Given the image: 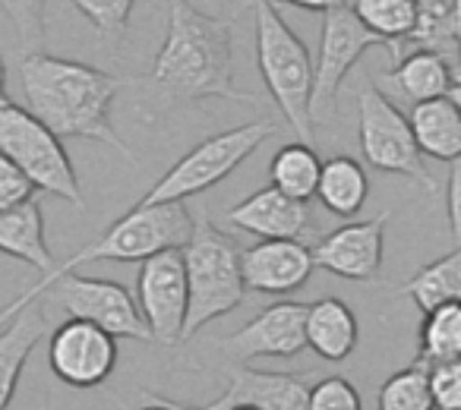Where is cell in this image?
Masks as SVG:
<instances>
[{"instance_id":"6da1fadb","label":"cell","mask_w":461,"mask_h":410,"mask_svg":"<svg viewBox=\"0 0 461 410\" xmlns=\"http://www.w3.org/2000/svg\"><path fill=\"white\" fill-rule=\"evenodd\" d=\"M247 7V0L230 13H205L190 0H167V32L155 54L149 85L167 102H203L230 98L257 104L234 85V35L230 26Z\"/></svg>"},{"instance_id":"7a4b0ae2","label":"cell","mask_w":461,"mask_h":410,"mask_svg":"<svg viewBox=\"0 0 461 410\" xmlns=\"http://www.w3.org/2000/svg\"><path fill=\"white\" fill-rule=\"evenodd\" d=\"M20 85L26 111L39 117L54 136L104 142L123 158H133L130 146H123L111 123V104L121 89L117 76L79 60L32 51L20 60Z\"/></svg>"},{"instance_id":"3957f363","label":"cell","mask_w":461,"mask_h":410,"mask_svg":"<svg viewBox=\"0 0 461 410\" xmlns=\"http://www.w3.org/2000/svg\"><path fill=\"white\" fill-rule=\"evenodd\" d=\"M180 253L190 290L184 341H190L209 322L234 313L244 303L247 284L240 272V246L234 244V237L218 231L205 215H193V234Z\"/></svg>"},{"instance_id":"277c9868","label":"cell","mask_w":461,"mask_h":410,"mask_svg":"<svg viewBox=\"0 0 461 410\" xmlns=\"http://www.w3.org/2000/svg\"><path fill=\"white\" fill-rule=\"evenodd\" d=\"M257 10V64L276 108L301 142L313 146V120H310V98H313V58L294 29L282 20L278 7L269 0H247Z\"/></svg>"},{"instance_id":"5b68a950","label":"cell","mask_w":461,"mask_h":410,"mask_svg":"<svg viewBox=\"0 0 461 410\" xmlns=\"http://www.w3.org/2000/svg\"><path fill=\"white\" fill-rule=\"evenodd\" d=\"M278 133V123L272 117L240 123L234 129H224L209 139L196 142L180 161H174L171 171L146 192L136 205H165V202H184L190 196L218 186L224 177L238 171L266 139Z\"/></svg>"},{"instance_id":"8992f818","label":"cell","mask_w":461,"mask_h":410,"mask_svg":"<svg viewBox=\"0 0 461 410\" xmlns=\"http://www.w3.org/2000/svg\"><path fill=\"white\" fill-rule=\"evenodd\" d=\"M193 234V212L184 202L165 205H133L127 215L114 221L102 237L86 244L79 253H73L67 263L54 265L51 275L77 272L86 263H142L165 250H180Z\"/></svg>"},{"instance_id":"52a82bcc","label":"cell","mask_w":461,"mask_h":410,"mask_svg":"<svg viewBox=\"0 0 461 410\" xmlns=\"http://www.w3.org/2000/svg\"><path fill=\"white\" fill-rule=\"evenodd\" d=\"M0 155H7L32 180L35 190L67 199L79 209L86 205L79 177L60 136H54L39 117L14 102L0 104Z\"/></svg>"},{"instance_id":"ba28073f","label":"cell","mask_w":461,"mask_h":410,"mask_svg":"<svg viewBox=\"0 0 461 410\" xmlns=\"http://www.w3.org/2000/svg\"><path fill=\"white\" fill-rule=\"evenodd\" d=\"M357 139L370 167L383 174H402L427 192H436V180L427 171V161L417 148L408 117L373 85V79L357 92Z\"/></svg>"},{"instance_id":"9c48e42d","label":"cell","mask_w":461,"mask_h":410,"mask_svg":"<svg viewBox=\"0 0 461 410\" xmlns=\"http://www.w3.org/2000/svg\"><path fill=\"white\" fill-rule=\"evenodd\" d=\"M376 45H383V41L351 13L348 4L322 13L320 54L313 60V98H310L313 127L332 120L335 111H339V89L345 83V76Z\"/></svg>"},{"instance_id":"30bf717a","label":"cell","mask_w":461,"mask_h":410,"mask_svg":"<svg viewBox=\"0 0 461 410\" xmlns=\"http://www.w3.org/2000/svg\"><path fill=\"white\" fill-rule=\"evenodd\" d=\"M136 307L146 319L152 341L165 347L184 341L186 309H190L184 253L165 250L142 259L136 278Z\"/></svg>"},{"instance_id":"8fae6325","label":"cell","mask_w":461,"mask_h":410,"mask_svg":"<svg viewBox=\"0 0 461 410\" xmlns=\"http://www.w3.org/2000/svg\"><path fill=\"white\" fill-rule=\"evenodd\" d=\"M48 363L60 382L73 388H95L117 366V338L83 319H67L54 328Z\"/></svg>"},{"instance_id":"7c38bea8","label":"cell","mask_w":461,"mask_h":410,"mask_svg":"<svg viewBox=\"0 0 461 410\" xmlns=\"http://www.w3.org/2000/svg\"><path fill=\"white\" fill-rule=\"evenodd\" d=\"M215 344L240 363H250L257 357H297L307 347V303H272L230 338H221Z\"/></svg>"},{"instance_id":"4fadbf2b","label":"cell","mask_w":461,"mask_h":410,"mask_svg":"<svg viewBox=\"0 0 461 410\" xmlns=\"http://www.w3.org/2000/svg\"><path fill=\"white\" fill-rule=\"evenodd\" d=\"M385 221H389V212L366 221H351L320 237L313 246L316 269L345 278V281H373L385 253Z\"/></svg>"},{"instance_id":"5bb4252c","label":"cell","mask_w":461,"mask_h":410,"mask_svg":"<svg viewBox=\"0 0 461 410\" xmlns=\"http://www.w3.org/2000/svg\"><path fill=\"white\" fill-rule=\"evenodd\" d=\"M240 272L247 290L272 297L294 294L316 272L313 246L303 240H259L240 250Z\"/></svg>"},{"instance_id":"9a60e30c","label":"cell","mask_w":461,"mask_h":410,"mask_svg":"<svg viewBox=\"0 0 461 410\" xmlns=\"http://www.w3.org/2000/svg\"><path fill=\"white\" fill-rule=\"evenodd\" d=\"M250 404L257 410H307L310 385L297 372H266L240 363L230 370V385L209 404H184L186 410H230Z\"/></svg>"},{"instance_id":"2e32d148","label":"cell","mask_w":461,"mask_h":410,"mask_svg":"<svg viewBox=\"0 0 461 410\" xmlns=\"http://www.w3.org/2000/svg\"><path fill=\"white\" fill-rule=\"evenodd\" d=\"M228 221L259 240H303L313 234L310 202L285 196L276 186H263L238 205H230Z\"/></svg>"},{"instance_id":"e0dca14e","label":"cell","mask_w":461,"mask_h":410,"mask_svg":"<svg viewBox=\"0 0 461 410\" xmlns=\"http://www.w3.org/2000/svg\"><path fill=\"white\" fill-rule=\"evenodd\" d=\"M455 79H461V73L448 60H442L439 54L411 51L404 58H398V64L392 70L373 76V85L392 102H408L414 108V104L448 95Z\"/></svg>"},{"instance_id":"ac0fdd59","label":"cell","mask_w":461,"mask_h":410,"mask_svg":"<svg viewBox=\"0 0 461 410\" xmlns=\"http://www.w3.org/2000/svg\"><path fill=\"white\" fill-rule=\"evenodd\" d=\"M0 253L39 269L41 278L54 272L58 263H54L51 250H48L45 215H41L39 199H29V202L16 205V209L0 212Z\"/></svg>"},{"instance_id":"d6986e66","label":"cell","mask_w":461,"mask_h":410,"mask_svg":"<svg viewBox=\"0 0 461 410\" xmlns=\"http://www.w3.org/2000/svg\"><path fill=\"white\" fill-rule=\"evenodd\" d=\"M360 325L354 309L339 297H322L307 307V347L322 360L341 363L354 353Z\"/></svg>"},{"instance_id":"ffe728a7","label":"cell","mask_w":461,"mask_h":410,"mask_svg":"<svg viewBox=\"0 0 461 410\" xmlns=\"http://www.w3.org/2000/svg\"><path fill=\"white\" fill-rule=\"evenodd\" d=\"M41 338H45V313H39L32 303L20 309L7 325H0V410L10 407L23 366Z\"/></svg>"},{"instance_id":"44dd1931","label":"cell","mask_w":461,"mask_h":410,"mask_svg":"<svg viewBox=\"0 0 461 410\" xmlns=\"http://www.w3.org/2000/svg\"><path fill=\"white\" fill-rule=\"evenodd\" d=\"M408 123L423 158L455 161L461 155V114L448 95L414 104Z\"/></svg>"},{"instance_id":"7402d4cb","label":"cell","mask_w":461,"mask_h":410,"mask_svg":"<svg viewBox=\"0 0 461 410\" xmlns=\"http://www.w3.org/2000/svg\"><path fill=\"white\" fill-rule=\"evenodd\" d=\"M316 196L326 212L339 215V218H354L370 196V180H366L364 165L351 155H335V158L322 161Z\"/></svg>"},{"instance_id":"603a6c76","label":"cell","mask_w":461,"mask_h":410,"mask_svg":"<svg viewBox=\"0 0 461 410\" xmlns=\"http://www.w3.org/2000/svg\"><path fill=\"white\" fill-rule=\"evenodd\" d=\"M348 7L389 48L392 58H404V45L417 22V0H348Z\"/></svg>"},{"instance_id":"cb8c5ba5","label":"cell","mask_w":461,"mask_h":410,"mask_svg":"<svg viewBox=\"0 0 461 410\" xmlns=\"http://www.w3.org/2000/svg\"><path fill=\"white\" fill-rule=\"evenodd\" d=\"M408 45L433 51L461 73V39L455 29V0H417V22Z\"/></svg>"},{"instance_id":"d4e9b609","label":"cell","mask_w":461,"mask_h":410,"mask_svg":"<svg viewBox=\"0 0 461 410\" xmlns=\"http://www.w3.org/2000/svg\"><path fill=\"white\" fill-rule=\"evenodd\" d=\"M402 294L417 303L420 313L461 300V246L436 263H427L402 284Z\"/></svg>"},{"instance_id":"484cf974","label":"cell","mask_w":461,"mask_h":410,"mask_svg":"<svg viewBox=\"0 0 461 410\" xmlns=\"http://www.w3.org/2000/svg\"><path fill=\"white\" fill-rule=\"evenodd\" d=\"M320 171H322L320 155H316V148L307 146V142H291V146H282L269 165L272 186L282 190L285 196L301 199V202H310V199L316 196Z\"/></svg>"},{"instance_id":"4316f807","label":"cell","mask_w":461,"mask_h":410,"mask_svg":"<svg viewBox=\"0 0 461 410\" xmlns=\"http://www.w3.org/2000/svg\"><path fill=\"white\" fill-rule=\"evenodd\" d=\"M461 357V300L423 313L417 363L433 366Z\"/></svg>"},{"instance_id":"83f0119b","label":"cell","mask_w":461,"mask_h":410,"mask_svg":"<svg viewBox=\"0 0 461 410\" xmlns=\"http://www.w3.org/2000/svg\"><path fill=\"white\" fill-rule=\"evenodd\" d=\"M379 410H433L427 366L414 360L404 370L392 372L379 388Z\"/></svg>"},{"instance_id":"f1b7e54d","label":"cell","mask_w":461,"mask_h":410,"mask_svg":"<svg viewBox=\"0 0 461 410\" xmlns=\"http://www.w3.org/2000/svg\"><path fill=\"white\" fill-rule=\"evenodd\" d=\"M45 7L48 0H0V10L7 13V20L16 29L23 54L41 51V45H45Z\"/></svg>"},{"instance_id":"f546056e","label":"cell","mask_w":461,"mask_h":410,"mask_svg":"<svg viewBox=\"0 0 461 410\" xmlns=\"http://www.w3.org/2000/svg\"><path fill=\"white\" fill-rule=\"evenodd\" d=\"M73 7L92 22L104 41H121L127 35L130 13H133L136 0H70Z\"/></svg>"},{"instance_id":"4dcf8cb0","label":"cell","mask_w":461,"mask_h":410,"mask_svg":"<svg viewBox=\"0 0 461 410\" xmlns=\"http://www.w3.org/2000/svg\"><path fill=\"white\" fill-rule=\"evenodd\" d=\"M307 410H364L360 391L348 379L329 376L310 385V407Z\"/></svg>"},{"instance_id":"1f68e13d","label":"cell","mask_w":461,"mask_h":410,"mask_svg":"<svg viewBox=\"0 0 461 410\" xmlns=\"http://www.w3.org/2000/svg\"><path fill=\"white\" fill-rule=\"evenodd\" d=\"M429 370V395L433 410H461V357L433 363Z\"/></svg>"},{"instance_id":"d6a6232c","label":"cell","mask_w":461,"mask_h":410,"mask_svg":"<svg viewBox=\"0 0 461 410\" xmlns=\"http://www.w3.org/2000/svg\"><path fill=\"white\" fill-rule=\"evenodd\" d=\"M35 186L7 155H0V212H7V209H16V205L29 202L35 199Z\"/></svg>"},{"instance_id":"836d02e7","label":"cell","mask_w":461,"mask_h":410,"mask_svg":"<svg viewBox=\"0 0 461 410\" xmlns=\"http://www.w3.org/2000/svg\"><path fill=\"white\" fill-rule=\"evenodd\" d=\"M446 212H448V231H452L455 246H461V155L455 161H448Z\"/></svg>"},{"instance_id":"e575fe53","label":"cell","mask_w":461,"mask_h":410,"mask_svg":"<svg viewBox=\"0 0 461 410\" xmlns=\"http://www.w3.org/2000/svg\"><path fill=\"white\" fill-rule=\"evenodd\" d=\"M272 7H297V10H310V13H329V10L341 7L348 0H269Z\"/></svg>"},{"instance_id":"d590c367","label":"cell","mask_w":461,"mask_h":410,"mask_svg":"<svg viewBox=\"0 0 461 410\" xmlns=\"http://www.w3.org/2000/svg\"><path fill=\"white\" fill-rule=\"evenodd\" d=\"M146 397H149V404H146V407H140V410H177L171 401H167V397H161V395H146Z\"/></svg>"},{"instance_id":"8d00e7d4","label":"cell","mask_w":461,"mask_h":410,"mask_svg":"<svg viewBox=\"0 0 461 410\" xmlns=\"http://www.w3.org/2000/svg\"><path fill=\"white\" fill-rule=\"evenodd\" d=\"M10 102L7 98V67H4V58H0V104Z\"/></svg>"},{"instance_id":"74e56055","label":"cell","mask_w":461,"mask_h":410,"mask_svg":"<svg viewBox=\"0 0 461 410\" xmlns=\"http://www.w3.org/2000/svg\"><path fill=\"white\" fill-rule=\"evenodd\" d=\"M448 98H452V104L458 108V114H461V79H455V85L448 89Z\"/></svg>"},{"instance_id":"f35d334b","label":"cell","mask_w":461,"mask_h":410,"mask_svg":"<svg viewBox=\"0 0 461 410\" xmlns=\"http://www.w3.org/2000/svg\"><path fill=\"white\" fill-rule=\"evenodd\" d=\"M455 29H458V39H461V0H455Z\"/></svg>"},{"instance_id":"ab89813d","label":"cell","mask_w":461,"mask_h":410,"mask_svg":"<svg viewBox=\"0 0 461 410\" xmlns=\"http://www.w3.org/2000/svg\"><path fill=\"white\" fill-rule=\"evenodd\" d=\"M230 410H257V407H250V404H238V407H230Z\"/></svg>"},{"instance_id":"60d3db41","label":"cell","mask_w":461,"mask_h":410,"mask_svg":"<svg viewBox=\"0 0 461 410\" xmlns=\"http://www.w3.org/2000/svg\"><path fill=\"white\" fill-rule=\"evenodd\" d=\"M167 401H171V404H174V407H177V410H186L184 404H180V401H174V397H167Z\"/></svg>"}]
</instances>
